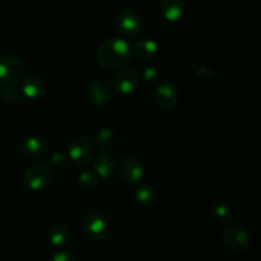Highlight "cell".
I'll return each instance as SVG.
<instances>
[{"label": "cell", "instance_id": "cell-1", "mask_svg": "<svg viewBox=\"0 0 261 261\" xmlns=\"http://www.w3.org/2000/svg\"><path fill=\"white\" fill-rule=\"evenodd\" d=\"M132 56V46L129 42L119 37H112L103 41L97 50V61L105 69L115 70L129 61Z\"/></svg>", "mask_w": 261, "mask_h": 261}, {"label": "cell", "instance_id": "cell-2", "mask_svg": "<svg viewBox=\"0 0 261 261\" xmlns=\"http://www.w3.org/2000/svg\"><path fill=\"white\" fill-rule=\"evenodd\" d=\"M24 64L14 54L0 55V83L2 86L14 87L24 78Z\"/></svg>", "mask_w": 261, "mask_h": 261}, {"label": "cell", "instance_id": "cell-3", "mask_svg": "<svg viewBox=\"0 0 261 261\" xmlns=\"http://www.w3.org/2000/svg\"><path fill=\"white\" fill-rule=\"evenodd\" d=\"M81 226L84 233L93 240H109V236H111L106 217L98 211H88L84 213Z\"/></svg>", "mask_w": 261, "mask_h": 261}, {"label": "cell", "instance_id": "cell-4", "mask_svg": "<svg viewBox=\"0 0 261 261\" xmlns=\"http://www.w3.org/2000/svg\"><path fill=\"white\" fill-rule=\"evenodd\" d=\"M68 155L75 165H88L94 157V142L88 135H75L69 144Z\"/></svg>", "mask_w": 261, "mask_h": 261}, {"label": "cell", "instance_id": "cell-5", "mask_svg": "<svg viewBox=\"0 0 261 261\" xmlns=\"http://www.w3.org/2000/svg\"><path fill=\"white\" fill-rule=\"evenodd\" d=\"M221 241L229 251L241 254L251 246V237L249 232L239 226H227L221 232Z\"/></svg>", "mask_w": 261, "mask_h": 261}, {"label": "cell", "instance_id": "cell-6", "mask_svg": "<svg viewBox=\"0 0 261 261\" xmlns=\"http://www.w3.org/2000/svg\"><path fill=\"white\" fill-rule=\"evenodd\" d=\"M23 181L32 190H42L53 181V171L46 165H32L23 172Z\"/></svg>", "mask_w": 261, "mask_h": 261}, {"label": "cell", "instance_id": "cell-7", "mask_svg": "<svg viewBox=\"0 0 261 261\" xmlns=\"http://www.w3.org/2000/svg\"><path fill=\"white\" fill-rule=\"evenodd\" d=\"M153 99H154V103L157 105V107H160L161 110L170 111L177 106L178 101H180V94H178V89L176 88L172 82L163 81L155 87Z\"/></svg>", "mask_w": 261, "mask_h": 261}, {"label": "cell", "instance_id": "cell-8", "mask_svg": "<svg viewBox=\"0 0 261 261\" xmlns=\"http://www.w3.org/2000/svg\"><path fill=\"white\" fill-rule=\"evenodd\" d=\"M119 175L124 182L134 185L139 182L144 176V166L138 158L127 155L120 160Z\"/></svg>", "mask_w": 261, "mask_h": 261}, {"label": "cell", "instance_id": "cell-9", "mask_svg": "<svg viewBox=\"0 0 261 261\" xmlns=\"http://www.w3.org/2000/svg\"><path fill=\"white\" fill-rule=\"evenodd\" d=\"M116 27L120 32L129 37H134L140 32L142 19L134 9H122L116 15Z\"/></svg>", "mask_w": 261, "mask_h": 261}, {"label": "cell", "instance_id": "cell-10", "mask_svg": "<svg viewBox=\"0 0 261 261\" xmlns=\"http://www.w3.org/2000/svg\"><path fill=\"white\" fill-rule=\"evenodd\" d=\"M87 94L89 101L97 106H105L110 103L112 98V92L109 83L102 78L92 79L87 87Z\"/></svg>", "mask_w": 261, "mask_h": 261}, {"label": "cell", "instance_id": "cell-11", "mask_svg": "<svg viewBox=\"0 0 261 261\" xmlns=\"http://www.w3.org/2000/svg\"><path fill=\"white\" fill-rule=\"evenodd\" d=\"M114 86L121 93H132L139 87V74L134 69L119 70L114 76Z\"/></svg>", "mask_w": 261, "mask_h": 261}, {"label": "cell", "instance_id": "cell-12", "mask_svg": "<svg viewBox=\"0 0 261 261\" xmlns=\"http://www.w3.org/2000/svg\"><path fill=\"white\" fill-rule=\"evenodd\" d=\"M20 89L23 94L31 99L40 98L46 92V83L41 76L27 75L20 82Z\"/></svg>", "mask_w": 261, "mask_h": 261}, {"label": "cell", "instance_id": "cell-13", "mask_svg": "<svg viewBox=\"0 0 261 261\" xmlns=\"http://www.w3.org/2000/svg\"><path fill=\"white\" fill-rule=\"evenodd\" d=\"M46 142L38 135H28L20 143V152L28 158L41 157L46 152Z\"/></svg>", "mask_w": 261, "mask_h": 261}, {"label": "cell", "instance_id": "cell-14", "mask_svg": "<svg viewBox=\"0 0 261 261\" xmlns=\"http://www.w3.org/2000/svg\"><path fill=\"white\" fill-rule=\"evenodd\" d=\"M93 167L98 177H110L117 168L116 158L111 153L102 152L94 158Z\"/></svg>", "mask_w": 261, "mask_h": 261}, {"label": "cell", "instance_id": "cell-15", "mask_svg": "<svg viewBox=\"0 0 261 261\" xmlns=\"http://www.w3.org/2000/svg\"><path fill=\"white\" fill-rule=\"evenodd\" d=\"M158 9L163 18L175 22L180 19L185 13V2L184 0H162L158 4Z\"/></svg>", "mask_w": 261, "mask_h": 261}, {"label": "cell", "instance_id": "cell-16", "mask_svg": "<svg viewBox=\"0 0 261 261\" xmlns=\"http://www.w3.org/2000/svg\"><path fill=\"white\" fill-rule=\"evenodd\" d=\"M181 59H182L184 64L188 66L189 69L194 71L198 76H213L214 71L211 66H208L206 64H204L195 54L190 53V51H186V53L181 54Z\"/></svg>", "mask_w": 261, "mask_h": 261}, {"label": "cell", "instance_id": "cell-17", "mask_svg": "<svg viewBox=\"0 0 261 261\" xmlns=\"http://www.w3.org/2000/svg\"><path fill=\"white\" fill-rule=\"evenodd\" d=\"M94 144L102 150V152L110 153V150L116 144V134L111 127H102L96 134V142Z\"/></svg>", "mask_w": 261, "mask_h": 261}, {"label": "cell", "instance_id": "cell-18", "mask_svg": "<svg viewBox=\"0 0 261 261\" xmlns=\"http://www.w3.org/2000/svg\"><path fill=\"white\" fill-rule=\"evenodd\" d=\"M158 43L152 38H143L135 45L134 53L142 60H150L157 54Z\"/></svg>", "mask_w": 261, "mask_h": 261}, {"label": "cell", "instance_id": "cell-19", "mask_svg": "<svg viewBox=\"0 0 261 261\" xmlns=\"http://www.w3.org/2000/svg\"><path fill=\"white\" fill-rule=\"evenodd\" d=\"M47 236L54 246H64L69 241L70 233H69V229L65 226H63V224H55V226H53L50 228Z\"/></svg>", "mask_w": 261, "mask_h": 261}, {"label": "cell", "instance_id": "cell-20", "mask_svg": "<svg viewBox=\"0 0 261 261\" xmlns=\"http://www.w3.org/2000/svg\"><path fill=\"white\" fill-rule=\"evenodd\" d=\"M135 198L143 205H152L155 200V190L149 184H142L135 190Z\"/></svg>", "mask_w": 261, "mask_h": 261}, {"label": "cell", "instance_id": "cell-21", "mask_svg": "<svg viewBox=\"0 0 261 261\" xmlns=\"http://www.w3.org/2000/svg\"><path fill=\"white\" fill-rule=\"evenodd\" d=\"M0 99L8 105L18 103L20 102V93L15 87L0 86Z\"/></svg>", "mask_w": 261, "mask_h": 261}, {"label": "cell", "instance_id": "cell-22", "mask_svg": "<svg viewBox=\"0 0 261 261\" xmlns=\"http://www.w3.org/2000/svg\"><path fill=\"white\" fill-rule=\"evenodd\" d=\"M78 181L87 189H93L98 185V176L93 170H83L78 175Z\"/></svg>", "mask_w": 261, "mask_h": 261}, {"label": "cell", "instance_id": "cell-23", "mask_svg": "<svg viewBox=\"0 0 261 261\" xmlns=\"http://www.w3.org/2000/svg\"><path fill=\"white\" fill-rule=\"evenodd\" d=\"M213 214L219 221H228L232 217V208L226 201H217L213 205Z\"/></svg>", "mask_w": 261, "mask_h": 261}, {"label": "cell", "instance_id": "cell-24", "mask_svg": "<svg viewBox=\"0 0 261 261\" xmlns=\"http://www.w3.org/2000/svg\"><path fill=\"white\" fill-rule=\"evenodd\" d=\"M66 160H68V155H66V153L64 150H55L50 155V168L60 170V168H63L65 166Z\"/></svg>", "mask_w": 261, "mask_h": 261}, {"label": "cell", "instance_id": "cell-25", "mask_svg": "<svg viewBox=\"0 0 261 261\" xmlns=\"http://www.w3.org/2000/svg\"><path fill=\"white\" fill-rule=\"evenodd\" d=\"M143 78L145 79L149 83H155L160 79V70L155 65H152V64H148L143 68Z\"/></svg>", "mask_w": 261, "mask_h": 261}, {"label": "cell", "instance_id": "cell-26", "mask_svg": "<svg viewBox=\"0 0 261 261\" xmlns=\"http://www.w3.org/2000/svg\"><path fill=\"white\" fill-rule=\"evenodd\" d=\"M214 41V31L213 28L211 27H206L205 30H203L200 32L198 37V43L203 47H208L212 42Z\"/></svg>", "mask_w": 261, "mask_h": 261}, {"label": "cell", "instance_id": "cell-27", "mask_svg": "<svg viewBox=\"0 0 261 261\" xmlns=\"http://www.w3.org/2000/svg\"><path fill=\"white\" fill-rule=\"evenodd\" d=\"M51 261H79L78 257L70 251H66V250H63V251H58L54 254L53 260Z\"/></svg>", "mask_w": 261, "mask_h": 261}]
</instances>
